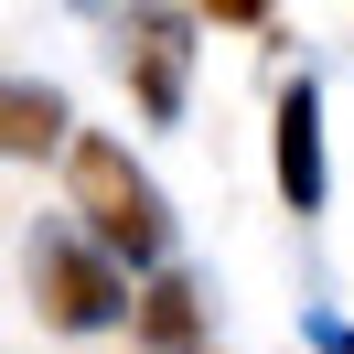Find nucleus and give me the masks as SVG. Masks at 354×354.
<instances>
[{"label": "nucleus", "instance_id": "obj_1", "mask_svg": "<svg viewBox=\"0 0 354 354\" xmlns=\"http://www.w3.org/2000/svg\"><path fill=\"white\" fill-rule=\"evenodd\" d=\"M65 194H75V215H86V236L108 247V258H129V268L172 258V204H161V183L129 161V140L75 129L65 140Z\"/></svg>", "mask_w": 354, "mask_h": 354}, {"label": "nucleus", "instance_id": "obj_2", "mask_svg": "<svg viewBox=\"0 0 354 354\" xmlns=\"http://www.w3.org/2000/svg\"><path fill=\"white\" fill-rule=\"evenodd\" d=\"M22 279H32V311H44L54 333H108V322H129V279H118V258H108L97 236H75V225H32Z\"/></svg>", "mask_w": 354, "mask_h": 354}, {"label": "nucleus", "instance_id": "obj_3", "mask_svg": "<svg viewBox=\"0 0 354 354\" xmlns=\"http://www.w3.org/2000/svg\"><path fill=\"white\" fill-rule=\"evenodd\" d=\"M268 161H279V194L290 215H322V86H279V140H268Z\"/></svg>", "mask_w": 354, "mask_h": 354}, {"label": "nucleus", "instance_id": "obj_4", "mask_svg": "<svg viewBox=\"0 0 354 354\" xmlns=\"http://www.w3.org/2000/svg\"><path fill=\"white\" fill-rule=\"evenodd\" d=\"M183 65H194V22L183 11H140L129 22V86L151 118H183Z\"/></svg>", "mask_w": 354, "mask_h": 354}, {"label": "nucleus", "instance_id": "obj_5", "mask_svg": "<svg viewBox=\"0 0 354 354\" xmlns=\"http://www.w3.org/2000/svg\"><path fill=\"white\" fill-rule=\"evenodd\" d=\"M65 140H75L65 97L32 86V75H0V161H44V151H65Z\"/></svg>", "mask_w": 354, "mask_h": 354}, {"label": "nucleus", "instance_id": "obj_6", "mask_svg": "<svg viewBox=\"0 0 354 354\" xmlns=\"http://www.w3.org/2000/svg\"><path fill=\"white\" fill-rule=\"evenodd\" d=\"M129 322L151 333L161 354H204V344H194V333H204V290L183 279V268H161V279H151V290L129 301Z\"/></svg>", "mask_w": 354, "mask_h": 354}, {"label": "nucleus", "instance_id": "obj_7", "mask_svg": "<svg viewBox=\"0 0 354 354\" xmlns=\"http://www.w3.org/2000/svg\"><path fill=\"white\" fill-rule=\"evenodd\" d=\"M301 333H311V354H354V322H333V311H301Z\"/></svg>", "mask_w": 354, "mask_h": 354}]
</instances>
